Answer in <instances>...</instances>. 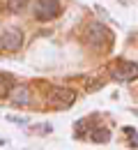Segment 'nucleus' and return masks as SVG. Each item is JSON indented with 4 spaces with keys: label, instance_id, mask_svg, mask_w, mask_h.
Here are the masks:
<instances>
[{
    "label": "nucleus",
    "instance_id": "nucleus-5",
    "mask_svg": "<svg viewBox=\"0 0 138 150\" xmlns=\"http://www.w3.org/2000/svg\"><path fill=\"white\" fill-rule=\"evenodd\" d=\"M113 79L115 81H134L138 79V65L136 62H118L115 69H113Z\"/></svg>",
    "mask_w": 138,
    "mask_h": 150
},
{
    "label": "nucleus",
    "instance_id": "nucleus-7",
    "mask_svg": "<svg viewBox=\"0 0 138 150\" xmlns=\"http://www.w3.org/2000/svg\"><path fill=\"white\" fill-rule=\"evenodd\" d=\"M14 88V79L9 74H0V97H7Z\"/></svg>",
    "mask_w": 138,
    "mask_h": 150
},
{
    "label": "nucleus",
    "instance_id": "nucleus-1",
    "mask_svg": "<svg viewBox=\"0 0 138 150\" xmlns=\"http://www.w3.org/2000/svg\"><path fill=\"white\" fill-rule=\"evenodd\" d=\"M58 12H60V2L58 0H37V5H35V16L39 21L55 19Z\"/></svg>",
    "mask_w": 138,
    "mask_h": 150
},
{
    "label": "nucleus",
    "instance_id": "nucleus-9",
    "mask_svg": "<svg viewBox=\"0 0 138 150\" xmlns=\"http://www.w3.org/2000/svg\"><path fill=\"white\" fill-rule=\"evenodd\" d=\"M25 5H28V0H7V9L9 12H23L25 9Z\"/></svg>",
    "mask_w": 138,
    "mask_h": 150
},
{
    "label": "nucleus",
    "instance_id": "nucleus-2",
    "mask_svg": "<svg viewBox=\"0 0 138 150\" xmlns=\"http://www.w3.org/2000/svg\"><path fill=\"white\" fill-rule=\"evenodd\" d=\"M23 44V33L16 28H9L0 35V49L2 51H19Z\"/></svg>",
    "mask_w": 138,
    "mask_h": 150
},
{
    "label": "nucleus",
    "instance_id": "nucleus-3",
    "mask_svg": "<svg viewBox=\"0 0 138 150\" xmlns=\"http://www.w3.org/2000/svg\"><path fill=\"white\" fill-rule=\"evenodd\" d=\"M48 99H51V104H55L58 109H67V106H71V104H74L76 93H74V90H69V88H53L51 95H48Z\"/></svg>",
    "mask_w": 138,
    "mask_h": 150
},
{
    "label": "nucleus",
    "instance_id": "nucleus-6",
    "mask_svg": "<svg viewBox=\"0 0 138 150\" xmlns=\"http://www.w3.org/2000/svg\"><path fill=\"white\" fill-rule=\"evenodd\" d=\"M9 99L16 106H28L30 104V90H28V86H14L12 93H9Z\"/></svg>",
    "mask_w": 138,
    "mask_h": 150
},
{
    "label": "nucleus",
    "instance_id": "nucleus-4",
    "mask_svg": "<svg viewBox=\"0 0 138 150\" xmlns=\"http://www.w3.org/2000/svg\"><path fill=\"white\" fill-rule=\"evenodd\" d=\"M88 35H90V44L95 46V49H101V46H106L108 44V39H111V33H108V28L106 25H101V23H92L90 25V30H88Z\"/></svg>",
    "mask_w": 138,
    "mask_h": 150
},
{
    "label": "nucleus",
    "instance_id": "nucleus-8",
    "mask_svg": "<svg viewBox=\"0 0 138 150\" xmlns=\"http://www.w3.org/2000/svg\"><path fill=\"white\" fill-rule=\"evenodd\" d=\"M90 139H92V141H97V143H104V141H108V139H111V129H106V127L92 129V132H90Z\"/></svg>",
    "mask_w": 138,
    "mask_h": 150
}]
</instances>
